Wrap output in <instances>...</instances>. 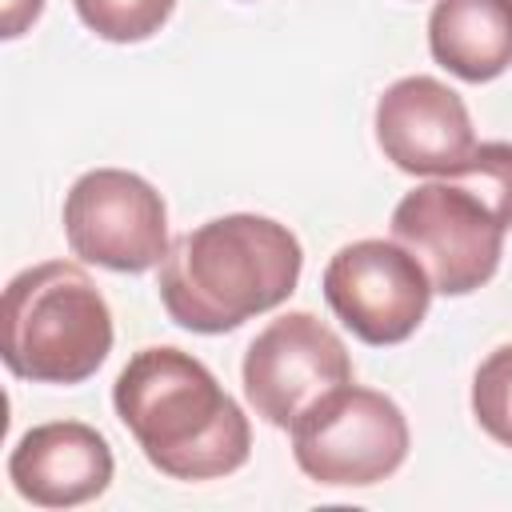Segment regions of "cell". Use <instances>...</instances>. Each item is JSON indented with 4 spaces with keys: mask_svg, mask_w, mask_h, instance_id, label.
I'll return each instance as SVG.
<instances>
[{
    "mask_svg": "<svg viewBox=\"0 0 512 512\" xmlns=\"http://www.w3.org/2000/svg\"><path fill=\"white\" fill-rule=\"evenodd\" d=\"M116 460L108 440L84 420H48L28 428L12 456L8 480L36 508H76L112 484Z\"/></svg>",
    "mask_w": 512,
    "mask_h": 512,
    "instance_id": "cell-10",
    "label": "cell"
},
{
    "mask_svg": "<svg viewBox=\"0 0 512 512\" xmlns=\"http://www.w3.org/2000/svg\"><path fill=\"white\" fill-rule=\"evenodd\" d=\"M112 408L144 460L172 480L232 476L252 456V424L204 360L172 344L128 356L112 384Z\"/></svg>",
    "mask_w": 512,
    "mask_h": 512,
    "instance_id": "cell-1",
    "label": "cell"
},
{
    "mask_svg": "<svg viewBox=\"0 0 512 512\" xmlns=\"http://www.w3.org/2000/svg\"><path fill=\"white\" fill-rule=\"evenodd\" d=\"M4 368L32 384H84L112 352V312L92 276L72 260L16 272L0 304Z\"/></svg>",
    "mask_w": 512,
    "mask_h": 512,
    "instance_id": "cell-4",
    "label": "cell"
},
{
    "mask_svg": "<svg viewBox=\"0 0 512 512\" xmlns=\"http://www.w3.org/2000/svg\"><path fill=\"white\" fill-rule=\"evenodd\" d=\"M472 416L504 448H512V344L492 348L472 376Z\"/></svg>",
    "mask_w": 512,
    "mask_h": 512,
    "instance_id": "cell-13",
    "label": "cell"
},
{
    "mask_svg": "<svg viewBox=\"0 0 512 512\" xmlns=\"http://www.w3.org/2000/svg\"><path fill=\"white\" fill-rule=\"evenodd\" d=\"M428 48L440 68L468 84L496 80L512 68V0H436Z\"/></svg>",
    "mask_w": 512,
    "mask_h": 512,
    "instance_id": "cell-11",
    "label": "cell"
},
{
    "mask_svg": "<svg viewBox=\"0 0 512 512\" xmlns=\"http://www.w3.org/2000/svg\"><path fill=\"white\" fill-rule=\"evenodd\" d=\"M244 396L272 428H292L324 392L352 380L344 340L312 312H284L244 352Z\"/></svg>",
    "mask_w": 512,
    "mask_h": 512,
    "instance_id": "cell-8",
    "label": "cell"
},
{
    "mask_svg": "<svg viewBox=\"0 0 512 512\" xmlns=\"http://www.w3.org/2000/svg\"><path fill=\"white\" fill-rule=\"evenodd\" d=\"M296 468L324 488H372L408 460V420L400 404L376 388L340 384L296 416Z\"/></svg>",
    "mask_w": 512,
    "mask_h": 512,
    "instance_id": "cell-5",
    "label": "cell"
},
{
    "mask_svg": "<svg viewBox=\"0 0 512 512\" xmlns=\"http://www.w3.org/2000/svg\"><path fill=\"white\" fill-rule=\"evenodd\" d=\"M44 12V0H4L0 4V28L4 40H16L20 32H28L36 24V16Z\"/></svg>",
    "mask_w": 512,
    "mask_h": 512,
    "instance_id": "cell-14",
    "label": "cell"
},
{
    "mask_svg": "<svg viewBox=\"0 0 512 512\" xmlns=\"http://www.w3.org/2000/svg\"><path fill=\"white\" fill-rule=\"evenodd\" d=\"M512 228V144L488 140L448 176H432L392 208V236L424 264L444 296L484 288Z\"/></svg>",
    "mask_w": 512,
    "mask_h": 512,
    "instance_id": "cell-3",
    "label": "cell"
},
{
    "mask_svg": "<svg viewBox=\"0 0 512 512\" xmlns=\"http://www.w3.org/2000/svg\"><path fill=\"white\" fill-rule=\"evenodd\" d=\"M324 300L364 344H404L428 316L432 280L400 240H352L324 268Z\"/></svg>",
    "mask_w": 512,
    "mask_h": 512,
    "instance_id": "cell-7",
    "label": "cell"
},
{
    "mask_svg": "<svg viewBox=\"0 0 512 512\" xmlns=\"http://www.w3.org/2000/svg\"><path fill=\"white\" fill-rule=\"evenodd\" d=\"M304 268L296 232L272 216L232 212L176 236L160 260L164 312L200 336H220L280 308Z\"/></svg>",
    "mask_w": 512,
    "mask_h": 512,
    "instance_id": "cell-2",
    "label": "cell"
},
{
    "mask_svg": "<svg viewBox=\"0 0 512 512\" xmlns=\"http://www.w3.org/2000/svg\"><path fill=\"white\" fill-rule=\"evenodd\" d=\"M376 144L408 176H448L476 152L472 116L444 80L400 76L376 100Z\"/></svg>",
    "mask_w": 512,
    "mask_h": 512,
    "instance_id": "cell-9",
    "label": "cell"
},
{
    "mask_svg": "<svg viewBox=\"0 0 512 512\" xmlns=\"http://www.w3.org/2000/svg\"><path fill=\"white\" fill-rule=\"evenodd\" d=\"M72 4L84 28L112 44H140L156 36L176 8V0H72Z\"/></svg>",
    "mask_w": 512,
    "mask_h": 512,
    "instance_id": "cell-12",
    "label": "cell"
},
{
    "mask_svg": "<svg viewBox=\"0 0 512 512\" xmlns=\"http://www.w3.org/2000/svg\"><path fill=\"white\" fill-rule=\"evenodd\" d=\"M64 240L84 264L148 272L168 252L164 196L136 172L92 168L64 196Z\"/></svg>",
    "mask_w": 512,
    "mask_h": 512,
    "instance_id": "cell-6",
    "label": "cell"
}]
</instances>
